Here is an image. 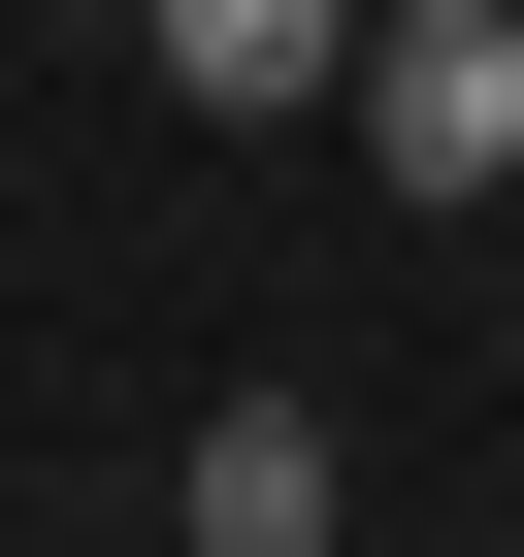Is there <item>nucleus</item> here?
<instances>
[{
    "label": "nucleus",
    "instance_id": "f257e3e1",
    "mask_svg": "<svg viewBox=\"0 0 524 557\" xmlns=\"http://www.w3.org/2000/svg\"><path fill=\"white\" fill-rule=\"evenodd\" d=\"M394 197H524V0H361V99H328Z\"/></svg>",
    "mask_w": 524,
    "mask_h": 557
},
{
    "label": "nucleus",
    "instance_id": "7ed1b4c3",
    "mask_svg": "<svg viewBox=\"0 0 524 557\" xmlns=\"http://www.w3.org/2000/svg\"><path fill=\"white\" fill-rule=\"evenodd\" d=\"M164 524H197V557H328V524H361V459H328L296 394H229V426L164 459Z\"/></svg>",
    "mask_w": 524,
    "mask_h": 557
},
{
    "label": "nucleus",
    "instance_id": "f03ea898",
    "mask_svg": "<svg viewBox=\"0 0 524 557\" xmlns=\"http://www.w3.org/2000/svg\"><path fill=\"white\" fill-rule=\"evenodd\" d=\"M132 66L197 132H296V99H361V0H132Z\"/></svg>",
    "mask_w": 524,
    "mask_h": 557
}]
</instances>
